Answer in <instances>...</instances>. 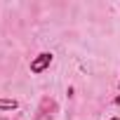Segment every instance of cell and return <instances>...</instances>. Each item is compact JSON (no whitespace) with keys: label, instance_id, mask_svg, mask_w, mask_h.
<instances>
[{"label":"cell","instance_id":"obj_1","mask_svg":"<svg viewBox=\"0 0 120 120\" xmlns=\"http://www.w3.org/2000/svg\"><path fill=\"white\" fill-rule=\"evenodd\" d=\"M52 52H40L35 59H33V61H31V73H45L47 68H49V64H52Z\"/></svg>","mask_w":120,"mask_h":120},{"label":"cell","instance_id":"obj_2","mask_svg":"<svg viewBox=\"0 0 120 120\" xmlns=\"http://www.w3.org/2000/svg\"><path fill=\"white\" fill-rule=\"evenodd\" d=\"M17 108H19V101H17V99L0 97V111H17Z\"/></svg>","mask_w":120,"mask_h":120},{"label":"cell","instance_id":"obj_3","mask_svg":"<svg viewBox=\"0 0 120 120\" xmlns=\"http://www.w3.org/2000/svg\"><path fill=\"white\" fill-rule=\"evenodd\" d=\"M115 104H118V106H120V94H118V97H115Z\"/></svg>","mask_w":120,"mask_h":120},{"label":"cell","instance_id":"obj_4","mask_svg":"<svg viewBox=\"0 0 120 120\" xmlns=\"http://www.w3.org/2000/svg\"><path fill=\"white\" fill-rule=\"evenodd\" d=\"M108 120H120V118H108Z\"/></svg>","mask_w":120,"mask_h":120},{"label":"cell","instance_id":"obj_5","mask_svg":"<svg viewBox=\"0 0 120 120\" xmlns=\"http://www.w3.org/2000/svg\"><path fill=\"white\" fill-rule=\"evenodd\" d=\"M118 87H120V82H118Z\"/></svg>","mask_w":120,"mask_h":120}]
</instances>
